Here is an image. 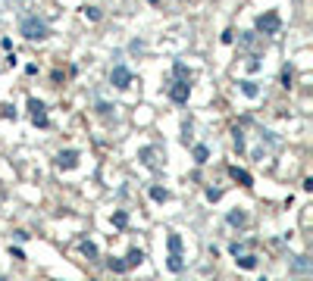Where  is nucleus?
Here are the masks:
<instances>
[{
  "instance_id": "f257e3e1",
  "label": "nucleus",
  "mask_w": 313,
  "mask_h": 281,
  "mask_svg": "<svg viewBox=\"0 0 313 281\" xmlns=\"http://www.w3.org/2000/svg\"><path fill=\"white\" fill-rule=\"evenodd\" d=\"M19 34L25 41H47L50 38V28H47V22L38 19V16H22L19 19Z\"/></svg>"
},
{
  "instance_id": "f03ea898",
  "label": "nucleus",
  "mask_w": 313,
  "mask_h": 281,
  "mask_svg": "<svg viewBox=\"0 0 313 281\" xmlns=\"http://www.w3.org/2000/svg\"><path fill=\"white\" fill-rule=\"evenodd\" d=\"M254 28H257V34H266V38H273V34H279V31H282V16L276 13V9H266V13L257 16Z\"/></svg>"
},
{
  "instance_id": "7ed1b4c3",
  "label": "nucleus",
  "mask_w": 313,
  "mask_h": 281,
  "mask_svg": "<svg viewBox=\"0 0 313 281\" xmlns=\"http://www.w3.org/2000/svg\"><path fill=\"white\" fill-rule=\"evenodd\" d=\"M132 69L125 66V63H116L113 66V72H110V85L113 88H119V91H125V88H132Z\"/></svg>"
},
{
  "instance_id": "20e7f679",
  "label": "nucleus",
  "mask_w": 313,
  "mask_h": 281,
  "mask_svg": "<svg viewBox=\"0 0 313 281\" xmlns=\"http://www.w3.org/2000/svg\"><path fill=\"white\" fill-rule=\"evenodd\" d=\"M191 97V85H188V78H176L169 85V100L172 103H188Z\"/></svg>"
},
{
  "instance_id": "39448f33",
  "label": "nucleus",
  "mask_w": 313,
  "mask_h": 281,
  "mask_svg": "<svg viewBox=\"0 0 313 281\" xmlns=\"http://www.w3.org/2000/svg\"><path fill=\"white\" fill-rule=\"evenodd\" d=\"M28 110H31V122L38 125V128H47L50 119H47V107L38 100V97H28Z\"/></svg>"
},
{
  "instance_id": "423d86ee",
  "label": "nucleus",
  "mask_w": 313,
  "mask_h": 281,
  "mask_svg": "<svg viewBox=\"0 0 313 281\" xmlns=\"http://www.w3.org/2000/svg\"><path fill=\"white\" fill-rule=\"evenodd\" d=\"M78 159H82V153H78L75 147H66V150L56 153V166H60V169H75Z\"/></svg>"
},
{
  "instance_id": "0eeeda50",
  "label": "nucleus",
  "mask_w": 313,
  "mask_h": 281,
  "mask_svg": "<svg viewBox=\"0 0 313 281\" xmlns=\"http://www.w3.org/2000/svg\"><path fill=\"white\" fill-rule=\"evenodd\" d=\"M310 272H313V263H310V256H295L292 260V275H298V278H310Z\"/></svg>"
},
{
  "instance_id": "6e6552de",
  "label": "nucleus",
  "mask_w": 313,
  "mask_h": 281,
  "mask_svg": "<svg viewBox=\"0 0 313 281\" xmlns=\"http://www.w3.org/2000/svg\"><path fill=\"white\" fill-rule=\"evenodd\" d=\"M229 175H232V181H238L241 187H251L254 184V175L245 172V169H238V166H229Z\"/></svg>"
},
{
  "instance_id": "1a4fd4ad",
  "label": "nucleus",
  "mask_w": 313,
  "mask_h": 281,
  "mask_svg": "<svg viewBox=\"0 0 313 281\" xmlns=\"http://www.w3.org/2000/svg\"><path fill=\"white\" fill-rule=\"evenodd\" d=\"M238 88H241V94H245L248 100H257L260 97V85L254 78H245V81H238Z\"/></svg>"
},
{
  "instance_id": "9d476101",
  "label": "nucleus",
  "mask_w": 313,
  "mask_h": 281,
  "mask_svg": "<svg viewBox=\"0 0 313 281\" xmlns=\"http://www.w3.org/2000/svg\"><path fill=\"white\" fill-rule=\"evenodd\" d=\"M226 222L232 228H245L248 225V213H245V209H232V213L226 216Z\"/></svg>"
},
{
  "instance_id": "9b49d317",
  "label": "nucleus",
  "mask_w": 313,
  "mask_h": 281,
  "mask_svg": "<svg viewBox=\"0 0 313 281\" xmlns=\"http://www.w3.org/2000/svg\"><path fill=\"white\" fill-rule=\"evenodd\" d=\"M166 269H169L172 275L185 272V260H182V253H169V256H166Z\"/></svg>"
},
{
  "instance_id": "f8f14e48",
  "label": "nucleus",
  "mask_w": 313,
  "mask_h": 281,
  "mask_svg": "<svg viewBox=\"0 0 313 281\" xmlns=\"http://www.w3.org/2000/svg\"><path fill=\"white\" fill-rule=\"evenodd\" d=\"M191 156H194V162H198V166H204V162H210V147H207V144H194Z\"/></svg>"
},
{
  "instance_id": "ddd939ff",
  "label": "nucleus",
  "mask_w": 313,
  "mask_h": 281,
  "mask_svg": "<svg viewBox=\"0 0 313 281\" xmlns=\"http://www.w3.org/2000/svg\"><path fill=\"white\" fill-rule=\"evenodd\" d=\"M141 263H144V250L132 247V250H129V256H125V269H135V266H141Z\"/></svg>"
},
{
  "instance_id": "4468645a",
  "label": "nucleus",
  "mask_w": 313,
  "mask_h": 281,
  "mask_svg": "<svg viewBox=\"0 0 313 281\" xmlns=\"http://www.w3.org/2000/svg\"><path fill=\"white\" fill-rule=\"evenodd\" d=\"M235 263H238V269H248L251 272V269H257V256L254 253H241V256H235Z\"/></svg>"
},
{
  "instance_id": "2eb2a0df",
  "label": "nucleus",
  "mask_w": 313,
  "mask_h": 281,
  "mask_svg": "<svg viewBox=\"0 0 313 281\" xmlns=\"http://www.w3.org/2000/svg\"><path fill=\"white\" fill-rule=\"evenodd\" d=\"M150 200H154V203H166L169 191H166V187H160V184H154V187H150Z\"/></svg>"
},
{
  "instance_id": "dca6fc26",
  "label": "nucleus",
  "mask_w": 313,
  "mask_h": 281,
  "mask_svg": "<svg viewBox=\"0 0 313 281\" xmlns=\"http://www.w3.org/2000/svg\"><path fill=\"white\" fill-rule=\"evenodd\" d=\"M78 250H82V256H88V260H97V244L94 241H82Z\"/></svg>"
},
{
  "instance_id": "f3484780",
  "label": "nucleus",
  "mask_w": 313,
  "mask_h": 281,
  "mask_svg": "<svg viewBox=\"0 0 313 281\" xmlns=\"http://www.w3.org/2000/svg\"><path fill=\"white\" fill-rule=\"evenodd\" d=\"M232 144H235L238 153H245V132L241 128H232Z\"/></svg>"
},
{
  "instance_id": "a211bd4d",
  "label": "nucleus",
  "mask_w": 313,
  "mask_h": 281,
  "mask_svg": "<svg viewBox=\"0 0 313 281\" xmlns=\"http://www.w3.org/2000/svg\"><path fill=\"white\" fill-rule=\"evenodd\" d=\"M166 247H169V253H182V238H179L176 231H172L169 238H166Z\"/></svg>"
},
{
  "instance_id": "6ab92c4d",
  "label": "nucleus",
  "mask_w": 313,
  "mask_h": 281,
  "mask_svg": "<svg viewBox=\"0 0 313 281\" xmlns=\"http://www.w3.org/2000/svg\"><path fill=\"white\" fill-rule=\"evenodd\" d=\"M113 225L125 228V225H129V213H125V209H116V213H113Z\"/></svg>"
},
{
  "instance_id": "aec40b11",
  "label": "nucleus",
  "mask_w": 313,
  "mask_h": 281,
  "mask_svg": "<svg viewBox=\"0 0 313 281\" xmlns=\"http://www.w3.org/2000/svg\"><path fill=\"white\" fill-rule=\"evenodd\" d=\"M154 153H157L154 147H141V153H138V156H141V162H147V166H154Z\"/></svg>"
},
{
  "instance_id": "412c9836",
  "label": "nucleus",
  "mask_w": 313,
  "mask_h": 281,
  "mask_svg": "<svg viewBox=\"0 0 313 281\" xmlns=\"http://www.w3.org/2000/svg\"><path fill=\"white\" fill-rule=\"evenodd\" d=\"M204 197H207L210 203H216L219 197H223V187H207V191H204Z\"/></svg>"
},
{
  "instance_id": "4be33fe9",
  "label": "nucleus",
  "mask_w": 313,
  "mask_h": 281,
  "mask_svg": "<svg viewBox=\"0 0 313 281\" xmlns=\"http://www.w3.org/2000/svg\"><path fill=\"white\" fill-rule=\"evenodd\" d=\"M257 44V31H245L241 34V47H254Z\"/></svg>"
},
{
  "instance_id": "5701e85b",
  "label": "nucleus",
  "mask_w": 313,
  "mask_h": 281,
  "mask_svg": "<svg viewBox=\"0 0 313 281\" xmlns=\"http://www.w3.org/2000/svg\"><path fill=\"white\" fill-rule=\"evenodd\" d=\"M100 16H103V13H100L97 6H85V19H91V22H100Z\"/></svg>"
},
{
  "instance_id": "b1692460",
  "label": "nucleus",
  "mask_w": 313,
  "mask_h": 281,
  "mask_svg": "<svg viewBox=\"0 0 313 281\" xmlns=\"http://www.w3.org/2000/svg\"><path fill=\"white\" fill-rule=\"evenodd\" d=\"M292 81H295V72H292V69H282V88H292Z\"/></svg>"
},
{
  "instance_id": "393cba45",
  "label": "nucleus",
  "mask_w": 313,
  "mask_h": 281,
  "mask_svg": "<svg viewBox=\"0 0 313 281\" xmlns=\"http://www.w3.org/2000/svg\"><path fill=\"white\" fill-rule=\"evenodd\" d=\"M107 266H110V272H129V269H125V260H110Z\"/></svg>"
},
{
  "instance_id": "a878e982",
  "label": "nucleus",
  "mask_w": 313,
  "mask_h": 281,
  "mask_svg": "<svg viewBox=\"0 0 313 281\" xmlns=\"http://www.w3.org/2000/svg\"><path fill=\"white\" fill-rule=\"evenodd\" d=\"M172 69H176V78H191V75H188V66H185V63H176Z\"/></svg>"
},
{
  "instance_id": "bb28decb",
  "label": "nucleus",
  "mask_w": 313,
  "mask_h": 281,
  "mask_svg": "<svg viewBox=\"0 0 313 281\" xmlns=\"http://www.w3.org/2000/svg\"><path fill=\"white\" fill-rule=\"evenodd\" d=\"M260 138L266 140V144H273V147H279V138H276V132H263Z\"/></svg>"
},
{
  "instance_id": "cd10ccee",
  "label": "nucleus",
  "mask_w": 313,
  "mask_h": 281,
  "mask_svg": "<svg viewBox=\"0 0 313 281\" xmlns=\"http://www.w3.org/2000/svg\"><path fill=\"white\" fill-rule=\"evenodd\" d=\"M113 110H116V107H110V103H103V100L97 103V113H100V116H110Z\"/></svg>"
},
{
  "instance_id": "c85d7f7f",
  "label": "nucleus",
  "mask_w": 313,
  "mask_h": 281,
  "mask_svg": "<svg viewBox=\"0 0 313 281\" xmlns=\"http://www.w3.org/2000/svg\"><path fill=\"white\" fill-rule=\"evenodd\" d=\"M9 256H13V260H25V253H22V247H13V244H9Z\"/></svg>"
},
{
  "instance_id": "c756f323",
  "label": "nucleus",
  "mask_w": 313,
  "mask_h": 281,
  "mask_svg": "<svg viewBox=\"0 0 313 281\" xmlns=\"http://www.w3.org/2000/svg\"><path fill=\"white\" fill-rule=\"evenodd\" d=\"M229 253H232V256H241V253H245V244H232Z\"/></svg>"
},
{
  "instance_id": "7c9ffc66",
  "label": "nucleus",
  "mask_w": 313,
  "mask_h": 281,
  "mask_svg": "<svg viewBox=\"0 0 313 281\" xmlns=\"http://www.w3.org/2000/svg\"><path fill=\"white\" fill-rule=\"evenodd\" d=\"M248 69H251V72H257V69H260V60H257V56H251V63H248Z\"/></svg>"
},
{
  "instance_id": "2f4dec72",
  "label": "nucleus",
  "mask_w": 313,
  "mask_h": 281,
  "mask_svg": "<svg viewBox=\"0 0 313 281\" xmlns=\"http://www.w3.org/2000/svg\"><path fill=\"white\" fill-rule=\"evenodd\" d=\"M150 3H160V0H150Z\"/></svg>"
}]
</instances>
